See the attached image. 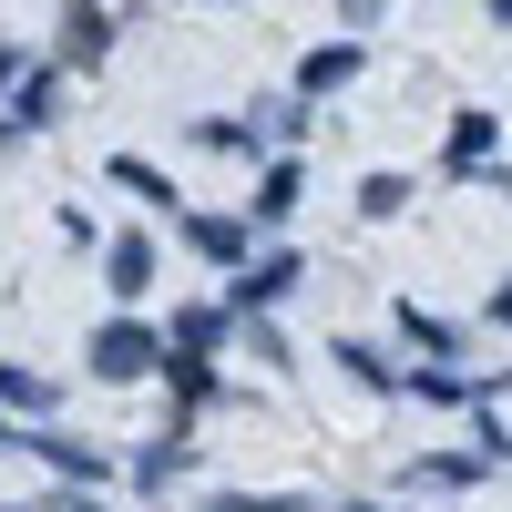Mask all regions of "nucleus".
<instances>
[{
    "instance_id": "1",
    "label": "nucleus",
    "mask_w": 512,
    "mask_h": 512,
    "mask_svg": "<svg viewBox=\"0 0 512 512\" xmlns=\"http://www.w3.org/2000/svg\"><path fill=\"white\" fill-rule=\"evenodd\" d=\"M82 359H93V379H144V369H164V338H154L144 318H103Z\"/></svg>"
},
{
    "instance_id": "2",
    "label": "nucleus",
    "mask_w": 512,
    "mask_h": 512,
    "mask_svg": "<svg viewBox=\"0 0 512 512\" xmlns=\"http://www.w3.org/2000/svg\"><path fill=\"white\" fill-rule=\"evenodd\" d=\"M297 277H308V267H297L287 246H267V256H246V267L226 277V318H267V308H277V297H287Z\"/></svg>"
},
{
    "instance_id": "3",
    "label": "nucleus",
    "mask_w": 512,
    "mask_h": 512,
    "mask_svg": "<svg viewBox=\"0 0 512 512\" xmlns=\"http://www.w3.org/2000/svg\"><path fill=\"white\" fill-rule=\"evenodd\" d=\"M21 451H41V461H52V472H62V482L82 492V502H93V492L113 482V461H103L93 441H72V431H21Z\"/></svg>"
},
{
    "instance_id": "4",
    "label": "nucleus",
    "mask_w": 512,
    "mask_h": 512,
    "mask_svg": "<svg viewBox=\"0 0 512 512\" xmlns=\"http://www.w3.org/2000/svg\"><path fill=\"white\" fill-rule=\"evenodd\" d=\"M113 31H123L113 11H82V0H72V11H62V41H52V62H62V72H93V62L113 52Z\"/></svg>"
},
{
    "instance_id": "5",
    "label": "nucleus",
    "mask_w": 512,
    "mask_h": 512,
    "mask_svg": "<svg viewBox=\"0 0 512 512\" xmlns=\"http://www.w3.org/2000/svg\"><path fill=\"white\" fill-rule=\"evenodd\" d=\"M52 103H62V82H52V72H21V82H11V113H0V154H11L21 134H41Z\"/></svg>"
},
{
    "instance_id": "6",
    "label": "nucleus",
    "mask_w": 512,
    "mask_h": 512,
    "mask_svg": "<svg viewBox=\"0 0 512 512\" xmlns=\"http://www.w3.org/2000/svg\"><path fill=\"white\" fill-rule=\"evenodd\" d=\"M185 246L205 256V267H226V277L256 256V246H246V216H185Z\"/></svg>"
},
{
    "instance_id": "7",
    "label": "nucleus",
    "mask_w": 512,
    "mask_h": 512,
    "mask_svg": "<svg viewBox=\"0 0 512 512\" xmlns=\"http://www.w3.org/2000/svg\"><path fill=\"white\" fill-rule=\"evenodd\" d=\"M482 164L502 175V113H461L451 123V175H482Z\"/></svg>"
},
{
    "instance_id": "8",
    "label": "nucleus",
    "mask_w": 512,
    "mask_h": 512,
    "mask_svg": "<svg viewBox=\"0 0 512 512\" xmlns=\"http://www.w3.org/2000/svg\"><path fill=\"white\" fill-rule=\"evenodd\" d=\"M103 287H113V297H144V287H154V236H113V246H103Z\"/></svg>"
},
{
    "instance_id": "9",
    "label": "nucleus",
    "mask_w": 512,
    "mask_h": 512,
    "mask_svg": "<svg viewBox=\"0 0 512 512\" xmlns=\"http://www.w3.org/2000/svg\"><path fill=\"white\" fill-rule=\"evenodd\" d=\"M359 72V41H318L308 62H297V103H318V93H338V82Z\"/></svg>"
},
{
    "instance_id": "10",
    "label": "nucleus",
    "mask_w": 512,
    "mask_h": 512,
    "mask_svg": "<svg viewBox=\"0 0 512 512\" xmlns=\"http://www.w3.org/2000/svg\"><path fill=\"white\" fill-rule=\"evenodd\" d=\"M297 195H308V175H297V164H267V175H256V195H246V216H256V226H287Z\"/></svg>"
},
{
    "instance_id": "11",
    "label": "nucleus",
    "mask_w": 512,
    "mask_h": 512,
    "mask_svg": "<svg viewBox=\"0 0 512 512\" xmlns=\"http://www.w3.org/2000/svg\"><path fill=\"white\" fill-rule=\"evenodd\" d=\"M185 461H195V441H185V420H175V431H154V441L134 451V482H144V492H164V482L185 472Z\"/></svg>"
},
{
    "instance_id": "12",
    "label": "nucleus",
    "mask_w": 512,
    "mask_h": 512,
    "mask_svg": "<svg viewBox=\"0 0 512 512\" xmlns=\"http://www.w3.org/2000/svg\"><path fill=\"white\" fill-rule=\"evenodd\" d=\"M226 349V308H175V359H216Z\"/></svg>"
},
{
    "instance_id": "13",
    "label": "nucleus",
    "mask_w": 512,
    "mask_h": 512,
    "mask_svg": "<svg viewBox=\"0 0 512 512\" xmlns=\"http://www.w3.org/2000/svg\"><path fill=\"white\" fill-rule=\"evenodd\" d=\"M113 185H123V195H144V205H175L164 164H144V154H113Z\"/></svg>"
},
{
    "instance_id": "14",
    "label": "nucleus",
    "mask_w": 512,
    "mask_h": 512,
    "mask_svg": "<svg viewBox=\"0 0 512 512\" xmlns=\"http://www.w3.org/2000/svg\"><path fill=\"white\" fill-rule=\"evenodd\" d=\"M400 338H410L420 359H451V349H461V338H451V318H431V308H400Z\"/></svg>"
},
{
    "instance_id": "15",
    "label": "nucleus",
    "mask_w": 512,
    "mask_h": 512,
    "mask_svg": "<svg viewBox=\"0 0 512 512\" xmlns=\"http://www.w3.org/2000/svg\"><path fill=\"white\" fill-rule=\"evenodd\" d=\"M246 134H256V144H297V134H308V103H256Z\"/></svg>"
},
{
    "instance_id": "16",
    "label": "nucleus",
    "mask_w": 512,
    "mask_h": 512,
    "mask_svg": "<svg viewBox=\"0 0 512 512\" xmlns=\"http://www.w3.org/2000/svg\"><path fill=\"white\" fill-rule=\"evenodd\" d=\"M0 410H52V379H41V369H11V359H0Z\"/></svg>"
},
{
    "instance_id": "17",
    "label": "nucleus",
    "mask_w": 512,
    "mask_h": 512,
    "mask_svg": "<svg viewBox=\"0 0 512 512\" xmlns=\"http://www.w3.org/2000/svg\"><path fill=\"white\" fill-rule=\"evenodd\" d=\"M164 379H175V400H185V410L216 400V369H205V359H175V349H164Z\"/></svg>"
},
{
    "instance_id": "18",
    "label": "nucleus",
    "mask_w": 512,
    "mask_h": 512,
    "mask_svg": "<svg viewBox=\"0 0 512 512\" xmlns=\"http://www.w3.org/2000/svg\"><path fill=\"white\" fill-rule=\"evenodd\" d=\"M328 359H338V369H349V379H369V390H390V379H400V369H390V359H379V349H359V338H338V349H328Z\"/></svg>"
},
{
    "instance_id": "19",
    "label": "nucleus",
    "mask_w": 512,
    "mask_h": 512,
    "mask_svg": "<svg viewBox=\"0 0 512 512\" xmlns=\"http://www.w3.org/2000/svg\"><path fill=\"white\" fill-rule=\"evenodd\" d=\"M400 205H410V175H369L359 185V216H400Z\"/></svg>"
},
{
    "instance_id": "20",
    "label": "nucleus",
    "mask_w": 512,
    "mask_h": 512,
    "mask_svg": "<svg viewBox=\"0 0 512 512\" xmlns=\"http://www.w3.org/2000/svg\"><path fill=\"white\" fill-rule=\"evenodd\" d=\"M195 144H216V154H256V134H246V123H226V113H205V123H195Z\"/></svg>"
},
{
    "instance_id": "21",
    "label": "nucleus",
    "mask_w": 512,
    "mask_h": 512,
    "mask_svg": "<svg viewBox=\"0 0 512 512\" xmlns=\"http://www.w3.org/2000/svg\"><path fill=\"white\" fill-rule=\"evenodd\" d=\"M410 390H420V400H472V379H461V369H420Z\"/></svg>"
},
{
    "instance_id": "22",
    "label": "nucleus",
    "mask_w": 512,
    "mask_h": 512,
    "mask_svg": "<svg viewBox=\"0 0 512 512\" xmlns=\"http://www.w3.org/2000/svg\"><path fill=\"white\" fill-rule=\"evenodd\" d=\"M246 359H267V369H287V338H277L267 318H246Z\"/></svg>"
},
{
    "instance_id": "23",
    "label": "nucleus",
    "mask_w": 512,
    "mask_h": 512,
    "mask_svg": "<svg viewBox=\"0 0 512 512\" xmlns=\"http://www.w3.org/2000/svg\"><path fill=\"white\" fill-rule=\"evenodd\" d=\"M205 512H297V502H277V492H216Z\"/></svg>"
},
{
    "instance_id": "24",
    "label": "nucleus",
    "mask_w": 512,
    "mask_h": 512,
    "mask_svg": "<svg viewBox=\"0 0 512 512\" xmlns=\"http://www.w3.org/2000/svg\"><path fill=\"white\" fill-rule=\"evenodd\" d=\"M21 72H31V62H21V52H11V41H0V93H11V82H21Z\"/></svg>"
},
{
    "instance_id": "25",
    "label": "nucleus",
    "mask_w": 512,
    "mask_h": 512,
    "mask_svg": "<svg viewBox=\"0 0 512 512\" xmlns=\"http://www.w3.org/2000/svg\"><path fill=\"white\" fill-rule=\"evenodd\" d=\"M52 512H103V502H82V492H72V502H52Z\"/></svg>"
},
{
    "instance_id": "26",
    "label": "nucleus",
    "mask_w": 512,
    "mask_h": 512,
    "mask_svg": "<svg viewBox=\"0 0 512 512\" xmlns=\"http://www.w3.org/2000/svg\"><path fill=\"white\" fill-rule=\"evenodd\" d=\"M328 512H379V502H328Z\"/></svg>"
},
{
    "instance_id": "27",
    "label": "nucleus",
    "mask_w": 512,
    "mask_h": 512,
    "mask_svg": "<svg viewBox=\"0 0 512 512\" xmlns=\"http://www.w3.org/2000/svg\"><path fill=\"white\" fill-rule=\"evenodd\" d=\"M0 512H21V502H0Z\"/></svg>"
}]
</instances>
